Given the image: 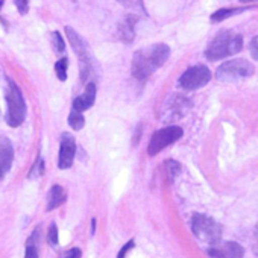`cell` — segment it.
Wrapping results in <instances>:
<instances>
[{"mask_svg": "<svg viewBox=\"0 0 258 258\" xmlns=\"http://www.w3.org/2000/svg\"><path fill=\"white\" fill-rule=\"evenodd\" d=\"M170 56V47L164 43H155L134 53L133 75L139 81L149 79Z\"/></svg>", "mask_w": 258, "mask_h": 258, "instance_id": "1", "label": "cell"}, {"mask_svg": "<svg viewBox=\"0 0 258 258\" xmlns=\"http://www.w3.org/2000/svg\"><path fill=\"white\" fill-rule=\"evenodd\" d=\"M243 49V37L234 31L219 32L208 44L205 56L210 61H219L226 56L235 55Z\"/></svg>", "mask_w": 258, "mask_h": 258, "instance_id": "2", "label": "cell"}, {"mask_svg": "<svg viewBox=\"0 0 258 258\" xmlns=\"http://www.w3.org/2000/svg\"><path fill=\"white\" fill-rule=\"evenodd\" d=\"M7 103H8V112H7L8 124L13 127L20 126L26 117V102H25V97L22 94V90L11 79H8Z\"/></svg>", "mask_w": 258, "mask_h": 258, "instance_id": "3", "label": "cell"}, {"mask_svg": "<svg viewBox=\"0 0 258 258\" xmlns=\"http://www.w3.org/2000/svg\"><path fill=\"white\" fill-rule=\"evenodd\" d=\"M191 231L198 240L210 244L211 247L220 243L222 237V226L211 217L204 214H193L191 219Z\"/></svg>", "mask_w": 258, "mask_h": 258, "instance_id": "4", "label": "cell"}, {"mask_svg": "<svg viewBox=\"0 0 258 258\" xmlns=\"http://www.w3.org/2000/svg\"><path fill=\"white\" fill-rule=\"evenodd\" d=\"M253 72L255 69L247 59H231L217 69L216 78L222 82H235L252 76Z\"/></svg>", "mask_w": 258, "mask_h": 258, "instance_id": "5", "label": "cell"}, {"mask_svg": "<svg viewBox=\"0 0 258 258\" xmlns=\"http://www.w3.org/2000/svg\"><path fill=\"white\" fill-rule=\"evenodd\" d=\"M66 35H67L73 50L78 55L79 69H81V81L87 82V78L91 73V53H90V49H88V43L70 26L66 28Z\"/></svg>", "mask_w": 258, "mask_h": 258, "instance_id": "6", "label": "cell"}, {"mask_svg": "<svg viewBox=\"0 0 258 258\" xmlns=\"http://www.w3.org/2000/svg\"><path fill=\"white\" fill-rule=\"evenodd\" d=\"M184 131L182 127L176 126V124H172V126H166L160 131H155L151 142H149V146H148V154L151 157L160 154L161 151H164L167 146L173 145L175 142H178L181 137H182Z\"/></svg>", "mask_w": 258, "mask_h": 258, "instance_id": "7", "label": "cell"}, {"mask_svg": "<svg viewBox=\"0 0 258 258\" xmlns=\"http://www.w3.org/2000/svg\"><path fill=\"white\" fill-rule=\"evenodd\" d=\"M211 81V72L207 66H193L187 69L179 78V87L184 90H198Z\"/></svg>", "mask_w": 258, "mask_h": 258, "instance_id": "8", "label": "cell"}, {"mask_svg": "<svg viewBox=\"0 0 258 258\" xmlns=\"http://www.w3.org/2000/svg\"><path fill=\"white\" fill-rule=\"evenodd\" d=\"M76 155V142L75 137L70 134H62L59 142V157H58V167L61 170L70 169L73 166V160Z\"/></svg>", "mask_w": 258, "mask_h": 258, "instance_id": "9", "label": "cell"}, {"mask_svg": "<svg viewBox=\"0 0 258 258\" xmlns=\"http://www.w3.org/2000/svg\"><path fill=\"white\" fill-rule=\"evenodd\" d=\"M208 255L211 258H243L244 249L234 241H226V243H217L216 246L210 247Z\"/></svg>", "mask_w": 258, "mask_h": 258, "instance_id": "10", "label": "cell"}, {"mask_svg": "<svg viewBox=\"0 0 258 258\" xmlns=\"http://www.w3.org/2000/svg\"><path fill=\"white\" fill-rule=\"evenodd\" d=\"M14 161V148L7 137H0V181L10 172Z\"/></svg>", "mask_w": 258, "mask_h": 258, "instance_id": "11", "label": "cell"}, {"mask_svg": "<svg viewBox=\"0 0 258 258\" xmlns=\"http://www.w3.org/2000/svg\"><path fill=\"white\" fill-rule=\"evenodd\" d=\"M139 17L136 14H129L124 17V20L120 22L118 25V29H117V35H118V40L123 41V43H133L134 37H136V23H137Z\"/></svg>", "mask_w": 258, "mask_h": 258, "instance_id": "12", "label": "cell"}, {"mask_svg": "<svg viewBox=\"0 0 258 258\" xmlns=\"http://www.w3.org/2000/svg\"><path fill=\"white\" fill-rule=\"evenodd\" d=\"M94 100H96V85L90 82L87 84L85 91L73 100V111L84 112L94 105Z\"/></svg>", "mask_w": 258, "mask_h": 258, "instance_id": "13", "label": "cell"}, {"mask_svg": "<svg viewBox=\"0 0 258 258\" xmlns=\"http://www.w3.org/2000/svg\"><path fill=\"white\" fill-rule=\"evenodd\" d=\"M67 196H66V190L61 187V185H53L49 191V196H47V205H46V210L47 211H52L58 207H61L64 202H66Z\"/></svg>", "mask_w": 258, "mask_h": 258, "instance_id": "14", "label": "cell"}, {"mask_svg": "<svg viewBox=\"0 0 258 258\" xmlns=\"http://www.w3.org/2000/svg\"><path fill=\"white\" fill-rule=\"evenodd\" d=\"M246 10L247 8H220V10H217L216 13L211 14L210 20H211V23H220V22H223V20H226V19H229L232 16L241 14Z\"/></svg>", "mask_w": 258, "mask_h": 258, "instance_id": "15", "label": "cell"}, {"mask_svg": "<svg viewBox=\"0 0 258 258\" xmlns=\"http://www.w3.org/2000/svg\"><path fill=\"white\" fill-rule=\"evenodd\" d=\"M117 2L121 7L134 11L136 14H146V8H145V2H143V0H117Z\"/></svg>", "mask_w": 258, "mask_h": 258, "instance_id": "16", "label": "cell"}, {"mask_svg": "<svg viewBox=\"0 0 258 258\" xmlns=\"http://www.w3.org/2000/svg\"><path fill=\"white\" fill-rule=\"evenodd\" d=\"M44 172H46L44 160L38 155L37 160H35V163H34V166L31 167V172H29L28 178H29V179H38V178H41V176L44 175Z\"/></svg>", "mask_w": 258, "mask_h": 258, "instance_id": "17", "label": "cell"}, {"mask_svg": "<svg viewBox=\"0 0 258 258\" xmlns=\"http://www.w3.org/2000/svg\"><path fill=\"white\" fill-rule=\"evenodd\" d=\"M69 124L72 129L75 131H81L85 124V118H84V114L82 112H78V111H72L70 115H69Z\"/></svg>", "mask_w": 258, "mask_h": 258, "instance_id": "18", "label": "cell"}, {"mask_svg": "<svg viewBox=\"0 0 258 258\" xmlns=\"http://www.w3.org/2000/svg\"><path fill=\"white\" fill-rule=\"evenodd\" d=\"M164 167H166V173H167L169 182H173L175 178H176V176L179 175V172H181V164H179L178 161H175V160H167L166 164H164Z\"/></svg>", "mask_w": 258, "mask_h": 258, "instance_id": "19", "label": "cell"}, {"mask_svg": "<svg viewBox=\"0 0 258 258\" xmlns=\"http://www.w3.org/2000/svg\"><path fill=\"white\" fill-rule=\"evenodd\" d=\"M67 69H69V59L66 56L56 61V64H55V73H56L58 79L62 81V82L67 79Z\"/></svg>", "mask_w": 258, "mask_h": 258, "instance_id": "20", "label": "cell"}, {"mask_svg": "<svg viewBox=\"0 0 258 258\" xmlns=\"http://www.w3.org/2000/svg\"><path fill=\"white\" fill-rule=\"evenodd\" d=\"M47 241H49V244H52V246H58V243H59L58 226H56L55 222H52L50 226H49V231H47Z\"/></svg>", "mask_w": 258, "mask_h": 258, "instance_id": "21", "label": "cell"}, {"mask_svg": "<svg viewBox=\"0 0 258 258\" xmlns=\"http://www.w3.org/2000/svg\"><path fill=\"white\" fill-rule=\"evenodd\" d=\"M52 40H53L55 52L62 53V52L66 50V44H64V40H62V35H61L58 31H53V32H52Z\"/></svg>", "mask_w": 258, "mask_h": 258, "instance_id": "22", "label": "cell"}, {"mask_svg": "<svg viewBox=\"0 0 258 258\" xmlns=\"http://www.w3.org/2000/svg\"><path fill=\"white\" fill-rule=\"evenodd\" d=\"M25 258H40V255H38V249H37V246L34 244V241H31V240H28V243H26Z\"/></svg>", "mask_w": 258, "mask_h": 258, "instance_id": "23", "label": "cell"}, {"mask_svg": "<svg viewBox=\"0 0 258 258\" xmlns=\"http://www.w3.org/2000/svg\"><path fill=\"white\" fill-rule=\"evenodd\" d=\"M134 246H136V241H134V240H129V241H127L126 244H123V247L118 250V255H117V258H126L127 252L131 250Z\"/></svg>", "mask_w": 258, "mask_h": 258, "instance_id": "24", "label": "cell"}, {"mask_svg": "<svg viewBox=\"0 0 258 258\" xmlns=\"http://www.w3.org/2000/svg\"><path fill=\"white\" fill-rule=\"evenodd\" d=\"M14 4L22 16H25L29 11V0H14Z\"/></svg>", "mask_w": 258, "mask_h": 258, "instance_id": "25", "label": "cell"}, {"mask_svg": "<svg viewBox=\"0 0 258 258\" xmlns=\"http://www.w3.org/2000/svg\"><path fill=\"white\" fill-rule=\"evenodd\" d=\"M249 52H250L252 58L258 61V35L252 38V41L249 44Z\"/></svg>", "mask_w": 258, "mask_h": 258, "instance_id": "26", "label": "cell"}, {"mask_svg": "<svg viewBox=\"0 0 258 258\" xmlns=\"http://www.w3.org/2000/svg\"><path fill=\"white\" fill-rule=\"evenodd\" d=\"M81 256H82V250L79 247H72L62 255V258H81Z\"/></svg>", "mask_w": 258, "mask_h": 258, "instance_id": "27", "label": "cell"}, {"mask_svg": "<svg viewBox=\"0 0 258 258\" xmlns=\"http://www.w3.org/2000/svg\"><path fill=\"white\" fill-rule=\"evenodd\" d=\"M96 232V219H91V235H94Z\"/></svg>", "mask_w": 258, "mask_h": 258, "instance_id": "28", "label": "cell"}, {"mask_svg": "<svg viewBox=\"0 0 258 258\" xmlns=\"http://www.w3.org/2000/svg\"><path fill=\"white\" fill-rule=\"evenodd\" d=\"M241 4H249V2H258V0H240Z\"/></svg>", "mask_w": 258, "mask_h": 258, "instance_id": "29", "label": "cell"}, {"mask_svg": "<svg viewBox=\"0 0 258 258\" xmlns=\"http://www.w3.org/2000/svg\"><path fill=\"white\" fill-rule=\"evenodd\" d=\"M2 5H4V0H0V8H2Z\"/></svg>", "mask_w": 258, "mask_h": 258, "instance_id": "30", "label": "cell"}, {"mask_svg": "<svg viewBox=\"0 0 258 258\" xmlns=\"http://www.w3.org/2000/svg\"><path fill=\"white\" fill-rule=\"evenodd\" d=\"M256 237H258V225H256Z\"/></svg>", "mask_w": 258, "mask_h": 258, "instance_id": "31", "label": "cell"}]
</instances>
